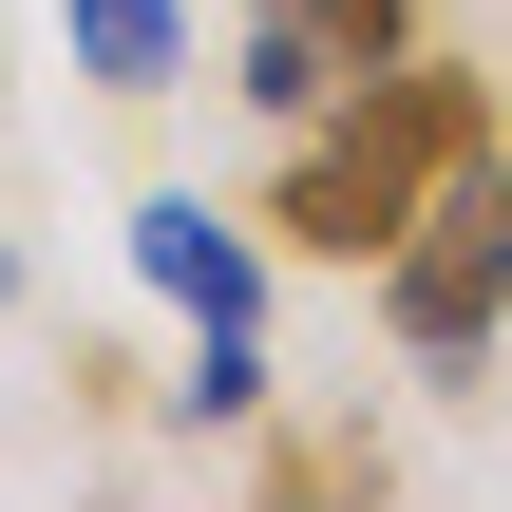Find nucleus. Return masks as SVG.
I'll use <instances>...</instances> for the list:
<instances>
[{"label":"nucleus","mask_w":512,"mask_h":512,"mask_svg":"<svg viewBox=\"0 0 512 512\" xmlns=\"http://www.w3.org/2000/svg\"><path fill=\"white\" fill-rule=\"evenodd\" d=\"M133 266H152L190 323H266V228H228L209 190H152V209H133Z\"/></svg>","instance_id":"nucleus-4"},{"label":"nucleus","mask_w":512,"mask_h":512,"mask_svg":"<svg viewBox=\"0 0 512 512\" xmlns=\"http://www.w3.org/2000/svg\"><path fill=\"white\" fill-rule=\"evenodd\" d=\"M399 57V0H247V95L266 114H323Z\"/></svg>","instance_id":"nucleus-3"},{"label":"nucleus","mask_w":512,"mask_h":512,"mask_svg":"<svg viewBox=\"0 0 512 512\" xmlns=\"http://www.w3.org/2000/svg\"><path fill=\"white\" fill-rule=\"evenodd\" d=\"M76 76L95 95H171L190 76V0H76Z\"/></svg>","instance_id":"nucleus-5"},{"label":"nucleus","mask_w":512,"mask_h":512,"mask_svg":"<svg viewBox=\"0 0 512 512\" xmlns=\"http://www.w3.org/2000/svg\"><path fill=\"white\" fill-rule=\"evenodd\" d=\"M456 152H494V95H475L456 57H380V76L323 95V133L266 171V247H304V266H380Z\"/></svg>","instance_id":"nucleus-1"},{"label":"nucleus","mask_w":512,"mask_h":512,"mask_svg":"<svg viewBox=\"0 0 512 512\" xmlns=\"http://www.w3.org/2000/svg\"><path fill=\"white\" fill-rule=\"evenodd\" d=\"M0 285H19V266H0Z\"/></svg>","instance_id":"nucleus-7"},{"label":"nucleus","mask_w":512,"mask_h":512,"mask_svg":"<svg viewBox=\"0 0 512 512\" xmlns=\"http://www.w3.org/2000/svg\"><path fill=\"white\" fill-rule=\"evenodd\" d=\"M380 323H399L418 380H475L494 361V323H512V152H456L418 190V228L380 247Z\"/></svg>","instance_id":"nucleus-2"},{"label":"nucleus","mask_w":512,"mask_h":512,"mask_svg":"<svg viewBox=\"0 0 512 512\" xmlns=\"http://www.w3.org/2000/svg\"><path fill=\"white\" fill-rule=\"evenodd\" d=\"M171 399H190V418H247V399H266V342H247V323H209V342H190V380H171Z\"/></svg>","instance_id":"nucleus-6"}]
</instances>
